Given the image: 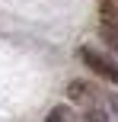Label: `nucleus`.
Wrapping results in <instances>:
<instances>
[{"label": "nucleus", "mask_w": 118, "mask_h": 122, "mask_svg": "<svg viewBox=\"0 0 118 122\" xmlns=\"http://www.w3.org/2000/svg\"><path fill=\"white\" fill-rule=\"evenodd\" d=\"M86 122H109L102 109H86Z\"/></svg>", "instance_id": "4"}, {"label": "nucleus", "mask_w": 118, "mask_h": 122, "mask_svg": "<svg viewBox=\"0 0 118 122\" xmlns=\"http://www.w3.org/2000/svg\"><path fill=\"white\" fill-rule=\"evenodd\" d=\"M102 39L109 42V48H115V51H118V29H112V26H105V29H102Z\"/></svg>", "instance_id": "3"}, {"label": "nucleus", "mask_w": 118, "mask_h": 122, "mask_svg": "<svg viewBox=\"0 0 118 122\" xmlns=\"http://www.w3.org/2000/svg\"><path fill=\"white\" fill-rule=\"evenodd\" d=\"M99 19L102 26L118 29V0H99Z\"/></svg>", "instance_id": "2"}, {"label": "nucleus", "mask_w": 118, "mask_h": 122, "mask_svg": "<svg viewBox=\"0 0 118 122\" xmlns=\"http://www.w3.org/2000/svg\"><path fill=\"white\" fill-rule=\"evenodd\" d=\"M80 58H83V64H86L99 80L118 84V61H115V58L102 55V51H96V48H80Z\"/></svg>", "instance_id": "1"}]
</instances>
